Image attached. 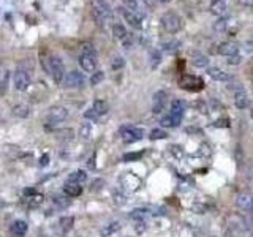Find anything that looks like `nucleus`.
Masks as SVG:
<instances>
[{"instance_id":"obj_13","label":"nucleus","mask_w":253,"mask_h":237,"mask_svg":"<svg viewBox=\"0 0 253 237\" xmlns=\"http://www.w3.org/2000/svg\"><path fill=\"white\" fill-rule=\"evenodd\" d=\"M120 15L123 16V19H125V22L128 24V26H132L133 29L136 30H141L143 29V16L135 13V11L132 10H127L125 7L120 8Z\"/></svg>"},{"instance_id":"obj_35","label":"nucleus","mask_w":253,"mask_h":237,"mask_svg":"<svg viewBox=\"0 0 253 237\" xmlns=\"http://www.w3.org/2000/svg\"><path fill=\"white\" fill-rule=\"evenodd\" d=\"M113 199H114V203L117 204V205H123L127 203V196L123 195V193L120 191V190H116L114 193H113Z\"/></svg>"},{"instance_id":"obj_48","label":"nucleus","mask_w":253,"mask_h":237,"mask_svg":"<svg viewBox=\"0 0 253 237\" xmlns=\"http://www.w3.org/2000/svg\"><path fill=\"white\" fill-rule=\"evenodd\" d=\"M244 3H249V5H253V0H242Z\"/></svg>"},{"instance_id":"obj_36","label":"nucleus","mask_w":253,"mask_h":237,"mask_svg":"<svg viewBox=\"0 0 253 237\" xmlns=\"http://www.w3.org/2000/svg\"><path fill=\"white\" fill-rule=\"evenodd\" d=\"M103 79H104V73H103V71H97V73L92 74V78H90V84H92V85H98Z\"/></svg>"},{"instance_id":"obj_8","label":"nucleus","mask_w":253,"mask_h":237,"mask_svg":"<svg viewBox=\"0 0 253 237\" xmlns=\"http://www.w3.org/2000/svg\"><path fill=\"white\" fill-rule=\"evenodd\" d=\"M214 30L221 35H233L237 30V22L234 17H226V16L220 17V19L215 22Z\"/></svg>"},{"instance_id":"obj_22","label":"nucleus","mask_w":253,"mask_h":237,"mask_svg":"<svg viewBox=\"0 0 253 237\" xmlns=\"http://www.w3.org/2000/svg\"><path fill=\"white\" fill-rule=\"evenodd\" d=\"M113 35H114L116 40H119V41L122 43L130 34H128V30H127L125 26H123V24L116 22V24H113Z\"/></svg>"},{"instance_id":"obj_33","label":"nucleus","mask_w":253,"mask_h":237,"mask_svg":"<svg viewBox=\"0 0 253 237\" xmlns=\"http://www.w3.org/2000/svg\"><path fill=\"white\" fill-rule=\"evenodd\" d=\"M79 136H81L83 139L89 141L90 136H92V127L89 125V123H83L81 128H79Z\"/></svg>"},{"instance_id":"obj_15","label":"nucleus","mask_w":253,"mask_h":237,"mask_svg":"<svg viewBox=\"0 0 253 237\" xmlns=\"http://www.w3.org/2000/svg\"><path fill=\"white\" fill-rule=\"evenodd\" d=\"M120 185H122L123 190L136 191L141 186V179L138 176H135V174H132V172H127L120 177Z\"/></svg>"},{"instance_id":"obj_41","label":"nucleus","mask_w":253,"mask_h":237,"mask_svg":"<svg viewBox=\"0 0 253 237\" xmlns=\"http://www.w3.org/2000/svg\"><path fill=\"white\" fill-rule=\"evenodd\" d=\"M226 62H228V64H230V65H239L240 62H242V55H240V54H236V55H233V57H228Z\"/></svg>"},{"instance_id":"obj_50","label":"nucleus","mask_w":253,"mask_h":237,"mask_svg":"<svg viewBox=\"0 0 253 237\" xmlns=\"http://www.w3.org/2000/svg\"><path fill=\"white\" fill-rule=\"evenodd\" d=\"M144 2H147V0H144Z\"/></svg>"},{"instance_id":"obj_26","label":"nucleus","mask_w":253,"mask_h":237,"mask_svg":"<svg viewBox=\"0 0 253 237\" xmlns=\"http://www.w3.org/2000/svg\"><path fill=\"white\" fill-rule=\"evenodd\" d=\"M108 103L104 102V100H97V102L94 103V106H92V111L95 112L97 117H100V116H104L108 112Z\"/></svg>"},{"instance_id":"obj_5","label":"nucleus","mask_w":253,"mask_h":237,"mask_svg":"<svg viewBox=\"0 0 253 237\" xmlns=\"http://www.w3.org/2000/svg\"><path fill=\"white\" fill-rule=\"evenodd\" d=\"M119 133H120V138L125 144H133V142H138L144 138L146 132L143 128L139 127H135V125H123L119 128Z\"/></svg>"},{"instance_id":"obj_9","label":"nucleus","mask_w":253,"mask_h":237,"mask_svg":"<svg viewBox=\"0 0 253 237\" xmlns=\"http://www.w3.org/2000/svg\"><path fill=\"white\" fill-rule=\"evenodd\" d=\"M185 109H187V104H185L184 100H172L171 109H169V117L172 118V123H174V127L181 125L182 117L185 114Z\"/></svg>"},{"instance_id":"obj_18","label":"nucleus","mask_w":253,"mask_h":237,"mask_svg":"<svg viewBox=\"0 0 253 237\" xmlns=\"http://www.w3.org/2000/svg\"><path fill=\"white\" fill-rule=\"evenodd\" d=\"M207 74L214 81H219V83H228V81H231V74L228 71H225L223 68H220V67H209Z\"/></svg>"},{"instance_id":"obj_12","label":"nucleus","mask_w":253,"mask_h":237,"mask_svg":"<svg viewBox=\"0 0 253 237\" xmlns=\"http://www.w3.org/2000/svg\"><path fill=\"white\" fill-rule=\"evenodd\" d=\"M168 103V92L166 90H158L153 93L152 98V112L153 114H162Z\"/></svg>"},{"instance_id":"obj_19","label":"nucleus","mask_w":253,"mask_h":237,"mask_svg":"<svg viewBox=\"0 0 253 237\" xmlns=\"http://www.w3.org/2000/svg\"><path fill=\"white\" fill-rule=\"evenodd\" d=\"M190 62L196 68H207L209 67V57L206 54H202L200 51H192L190 52Z\"/></svg>"},{"instance_id":"obj_30","label":"nucleus","mask_w":253,"mask_h":237,"mask_svg":"<svg viewBox=\"0 0 253 237\" xmlns=\"http://www.w3.org/2000/svg\"><path fill=\"white\" fill-rule=\"evenodd\" d=\"M13 116L21 117V118L27 117L29 116V106H26V104H17V106H15V108H13Z\"/></svg>"},{"instance_id":"obj_21","label":"nucleus","mask_w":253,"mask_h":237,"mask_svg":"<svg viewBox=\"0 0 253 237\" xmlns=\"http://www.w3.org/2000/svg\"><path fill=\"white\" fill-rule=\"evenodd\" d=\"M27 223L24 221V220H16L11 223V226H10V234L11 237H24L27 234Z\"/></svg>"},{"instance_id":"obj_7","label":"nucleus","mask_w":253,"mask_h":237,"mask_svg":"<svg viewBox=\"0 0 253 237\" xmlns=\"http://www.w3.org/2000/svg\"><path fill=\"white\" fill-rule=\"evenodd\" d=\"M234 87H231L233 89V97H234V104H236V108L244 111L250 106V97L249 93H247V90L242 87V84H233Z\"/></svg>"},{"instance_id":"obj_45","label":"nucleus","mask_w":253,"mask_h":237,"mask_svg":"<svg viewBox=\"0 0 253 237\" xmlns=\"http://www.w3.org/2000/svg\"><path fill=\"white\" fill-rule=\"evenodd\" d=\"M249 226H250V229L253 231V207H252V210L249 212Z\"/></svg>"},{"instance_id":"obj_34","label":"nucleus","mask_w":253,"mask_h":237,"mask_svg":"<svg viewBox=\"0 0 253 237\" xmlns=\"http://www.w3.org/2000/svg\"><path fill=\"white\" fill-rule=\"evenodd\" d=\"M160 62H162V54H160V51H157V49H153L151 52V67L157 68L160 65Z\"/></svg>"},{"instance_id":"obj_42","label":"nucleus","mask_w":253,"mask_h":237,"mask_svg":"<svg viewBox=\"0 0 253 237\" xmlns=\"http://www.w3.org/2000/svg\"><path fill=\"white\" fill-rule=\"evenodd\" d=\"M244 48H245V51H247V52L253 55V40H249V41H247L245 45H244Z\"/></svg>"},{"instance_id":"obj_32","label":"nucleus","mask_w":253,"mask_h":237,"mask_svg":"<svg viewBox=\"0 0 253 237\" xmlns=\"http://www.w3.org/2000/svg\"><path fill=\"white\" fill-rule=\"evenodd\" d=\"M147 217H149V210L146 209H135L130 214V218L133 220H146Z\"/></svg>"},{"instance_id":"obj_29","label":"nucleus","mask_w":253,"mask_h":237,"mask_svg":"<svg viewBox=\"0 0 253 237\" xmlns=\"http://www.w3.org/2000/svg\"><path fill=\"white\" fill-rule=\"evenodd\" d=\"M59 223H60L62 231H65V233H68V231L73 228V223H75V218H73V217H62L60 220H59Z\"/></svg>"},{"instance_id":"obj_40","label":"nucleus","mask_w":253,"mask_h":237,"mask_svg":"<svg viewBox=\"0 0 253 237\" xmlns=\"http://www.w3.org/2000/svg\"><path fill=\"white\" fill-rule=\"evenodd\" d=\"M123 65H125V60L122 57H114V60L111 62V67H113L114 70H119V68H122Z\"/></svg>"},{"instance_id":"obj_49","label":"nucleus","mask_w":253,"mask_h":237,"mask_svg":"<svg viewBox=\"0 0 253 237\" xmlns=\"http://www.w3.org/2000/svg\"><path fill=\"white\" fill-rule=\"evenodd\" d=\"M160 2H162V3H169L171 0H160Z\"/></svg>"},{"instance_id":"obj_2","label":"nucleus","mask_w":253,"mask_h":237,"mask_svg":"<svg viewBox=\"0 0 253 237\" xmlns=\"http://www.w3.org/2000/svg\"><path fill=\"white\" fill-rule=\"evenodd\" d=\"M97 64H98V59H97V52L94 46L90 43H84L83 45V54L79 55V65L85 71V73H94L97 70Z\"/></svg>"},{"instance_id":"obj_28","label":"nucleus","mask_w":253,"mask_h":237,"mask_svg":"<svg viewBox=\"0 0 253 237\" xmlns=\"http://www.w3.org/2000/svg\"><path fill=\"white\" fill-rule=\"evenodd\" d=\"M43 199H45V196L40 195V193H34L32 196H29L26 201L29 204V207H38V205L43 203Z\"/></svg>"},{"instance_id":"obj_4","label":"nucleus","mask_w":253,"mask_h":237,"mask_svg":"<svg viewBox=\"0 0 253 237\" xmlns=\"http://www.w3.org/2000/svg\"><path fill=\"white\" fill-rule=\"evenodd\" d=\"M92 10L98 21L101 22H109L113 21V8L108 3V0H90Z\"/></svg>"},{"instance_id":"obj_43","label":"nucleus","mask_w":253,"mask_h":237,"mask_svg":"<svg viewBox=\"0 0 253 237\" xmlns=\"http://www.w3.org/2000/svg\"><path fill=\"white\" fill-rule=\"evenodd\" d=\"M84 117H85V118H98L95 112L92 111V108H90V109H87V112H85V114H84Z\"/></svg>"},{"instance_id":"obj_1","label":"nucleus","mask_w":253,"mask_h":237,"mask_svg":"<svg viewBox=\"0 0 253 237\" xmlns=\"http://www.w3.org/2000/svg\"><path fill=\"white\" fill-rule=\"evenodd\" d=\"M43 68L51 74L52 79L55 81V83H62L65 78V65L64 62H62V59L59 57V55L55 54H49L48 57L43 60Z\"/></svg>"},{"instance_id":"obj_37","label":"nucleus","mask_w":253,"mask_h":237,"mask_svg":"<svg viewBox=\"0 0 253 237\" xmlns=\"http://www.w3.org/2000/svg\"><path fill=\"white\" fill-rule=\"evenodd\" d=\"M146 229H147L146 220H135V231H136L138 234H143Z\"/></svg>"},{"instance_id":"obj_27","label":"nucleus","mask_w":253,"mask_h":237,"mask_svg":"<svg viewBox=\"0 0 253 237\" xmlns=\"http://www.w3.org/2000/svg\"><path fill=\"white\" fill-rule=\"evenodd\" d=\"M179 48H181V41H177V40H172V41H165L163 45H162V49H163L165 52H168V54L176 52Z\"/></svg>"},{"instance_id":"obj_38","label":"nucleus","mask_w":253,"mask_h":237,"mask_svg":"<svg viewBox=\"0 0 253 237\" xmlns=\"http://www.w3.org/2000/svg\"><path fill=\"white\" fill-rule=\"evenodd\" d=\"M143 157V152H136V153H125L123 155V161H135V160H139Z\"/></svg>"},{"instance_id":"obj_20","label":"nucleus","mask_w":253,"mask_h":237,"mask_svg":"<svg viewBox=\"0 0 253 237\" xmlns=\"http://www.w3.org/2000/svg\"><path fill=\"white\" fill-rule=\"evenodd\" d=\"M209 10H211V13L215 16L225 17L228 13V5L225 0H211V7H209Z\"/></svg>"},{"instance_id":"obj_46","label":"nucleus","mask_w":253,"mask_h":237,"mask_svg":"<svg viewBox=\"0 0 253 237\" xmlns=\"http://www.w3.org/2000/svg\"><path fill=\"white\" fill-rule=\"evenodd\" d=\"M94 161H95V157H92V158L89 160V168H90V169H94V168H95Z\"/></svg>"},{"instance_id":"obj_31","label":"nucleus","mask_w":253,"mask_h":237,"mask_svg":"<svg viewBox=\"0 0 253 237\" xmlns=\"http://www.w3.org/2000/svg\"><path fill=\"white\" fill-rule=\"evenodd\" d=\"M149 138H151L152 141L166 139V138H168V133H166L165 130H162V128H153L152 132H151V135H149Z\"/></svg>"},{"instance_id":"obj_10","label":"nucleus","mask_w":253,"mask_h":237,"mask_svg":"<svg viewBox=\"0 0 253 237\" xmlns=\"http://www.w3.org/2000/svg\"><path fill=\"white\" fill-rule=\"evenodd\" d=\"M13 83H15V89L19 90V92H24L27 90L30 87V83H32V79H30V74L24 70V68H17L15 71V76H13Z\"/></svg>"},{"instance_id":"obj_44","label":"nucleus","mask_w":253,"mask_h":237,"mask_svg":"<svg viewBox=\"0 0 253 237\" xmlns=\"http://www.w3.org/2000/svg\"><path fill=\"white\" fill-rule=\"evenodd\" d=\"M49 163V157H48V155H43V157L40 158V165L41 166H46Z\"/></svg>"},{"instance_id":"obj_47","label":"nucleus","mask_w":253,"mask_h":237,"mask_svg":"<svg viewBox=\"0 0 253 237\" xmlns=\"http://www.w3.org/2000/svg\"><path fill=\"white\" fill-rule=\"evenodd\" d=\"M3 207H5V201L2 198H0V209H3Z\"/></svg>"},{"instance_id":"obj_39","label":"nucleus","mask_w":253,"mask_h":237,"mask_svg":"<svg viewBox=\"0 0 253 237\" xmlns=\"http://www.w3.org/2000/svg\"><path fill=\"white\" fill-rule=\"evenodd\" d=\"M103 185H104V180L103 179H97V180H94V182L90 184V190L92 191H98V190H101Z\"/></svg>"},{"instance_id":"obj_25","label":"nucleus","mask_w":253,"mask_h":237,"mask_svg":"<svg viewBox=\"0 0 253 237\" xmlns=\"http://www.w3.org/2000/svg\"><path fill=\"white\" fill-rule=\"evenodd\" d=\"M85 180H87V174H85V171L83 169H78L75 172H71L70 176H68V180L67 182H70V184H84Z\"/></svg>"},{"instance_id":"obj_17","label":"nucleus","mask_w":253,"mask_h":237,"mask_svg":"<svg viewBox=\"0 0 253 237\" xmlns=\"http://www.w3.org/2000/svg\"><path fill=\"white\" fill-rule=\"evenodd\" d=\"M236 205H237L239 210H244V212L249 214V212L252 210V207H253V196L247 191L239 193V195L236 196Z\"/></svg>"},{"instance_id":"obj_6","label":"nucleus","mask_w":253,"mask_h":237,"mask_svg":"<svg viewBox=\"0 0 253 237\" xmlns=\"http://www.w3.org/2000/svg\"><path fill=\"white\" fill-rule=\"evenodd\" d=\"M179 85L187 92H200L204 89V81L195 74H182L179 78Z\"/></svg>"},{"instance_id":"obj_24","label":"nucleus","mask_w":253,"mask_h":237,"mask_svg":"<svg viewBox=\"0 0 253 237\" xmlns=\"http://www.w3.org/2000/svg\"><path fill=\"white\" fill-rule=\"evenodd\" d=\"M120 229H122V223L120 221H113V223L106 224V226L100 231V236L101 237H111L113 234L119 233Z\"/></svg>"},{"instance_id":"obj_23","label":"nucleus","mask_w":253,"mask_h":237,"mask_svg":"<svg viewBox=\"0 0 253 237\" xmlns=\"http://www.w3.org/2000/svg\"><path fill=\"white\" fill-rule=\"evenodd\" d=\"M64 191H65V195L68 196V198H78V196H81L83 186L79 185V184H70V182H67L65 186H64Z\"/></svg>"},{"instance_id":"obj_16","label":"nucleus","mask_w":253,"mask_h":237,"mask_svg":"<svg viewBox=\"0 0 253 237\" xmlns=\"http://www.w3.org/2000/svg\"><path fill=\"white\" fill-rule=\"evenodd\" d=\"M239 48L240 46L236 41H223L217 46V52L228 59V57H233V55L239 54Z\"/></svg>"},{"instance_id":"obj_3","label":"nucleus","mask_w":253,"mask_h":237,"mask_svg":"<svg viewBox=\"0 0 253 237\" xmlns=\"http://www.w3.org/2000/svg\"><path fill=\"white\" fill-rule=\"evenodd\" d=\"M160 24L166 34H177L184 29V19L174 11H166L160 19Z\"/></svg>"},{"instance_id":"obj_11","label":"nucleus","mask_w":253,"mask_h":237,"mask_svg":"<svg viewBox=\"0 0 253 237\" xmlns=\"http://www.w3.org/2000/svg\"><path fill=\"white\" fill-rule=\"evenodd\" d=\"M84 74L79 73V71H70V73H65V78H64V84L65 87L68 89H81L84 87Z\"/></svg>"},{"instance_id":"obj_14","label":"nucleus","mask_w":253,"mask_h":237,"mask_svg":"<svg viewBox=\"0 0 253 237\" xmlns=\"http://www.w3.org/2000/svg\"><path fill=\"white\" fill-rule=\"evenodd\" d=\"M68 117V111H67V108H64V106H51L48 111V120L51 123H59V122H64L65 118Z\"/></svg>"}]
</instances>
